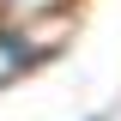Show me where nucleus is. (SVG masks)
<instances>
[{
	"label": "nucleus",
	"mask_w": 121,
	"mask_h": 121,
	"mask_svg": "<svg viewBox=\"0 0 121 121\" xmlns=\"http://www.w3.org/2000/svg\"><path fill=\"white\" fill-rule=\"evenodd\" d=\"M79 0H0V18L6 24H24V30H36L43 18H67Z\"/></svg>",
	"instance_id": "obj_1"
},
{
	"label": "nucleus",
	"mask_w": 121,
	"mask_h": 121,
	"mask_svg": "<svg viewBox=\"0 0 121 121\" xmlns=\"http://www.w3.org/2000/svg\"><path fill=\"white\" fill-rule=\"evenodd\" d=\"M91 121H109V115H91Z\"/></svg>",
	"instance_id": "obj_2"
}]
</instances>
